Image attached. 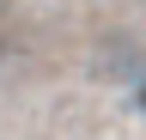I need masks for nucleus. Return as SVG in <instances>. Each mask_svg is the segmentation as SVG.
Here are the masks:
<instances>
[{"label": "nucleus", "instance_id": "obj_1", "mask_svg": "<svg viewBox=\"0 0 146 140\" xmlns=\"http://www.w3.org/2000/svg\"><path fill=\"white\" fill-rule=\"evenodd\" d=\"M128 104H134V110L146 116V55L134 61V73H128Z\"/></svg>", "mask_w": 146, "mask_h": 140}, {"label": "nucleus", "instance_id": "obj_2", "mask_svg": "<svg viewBox=\"0 0 146 140\" xmlns=\"http://www.w3.org/2000/svg\"><path fill=\"white\" fill-rule=\"evenodd\" d=\"M0 12H6V0H0Z\"/></svg>", "mask_w": 146, "mask_h": 140}]
</instances>
